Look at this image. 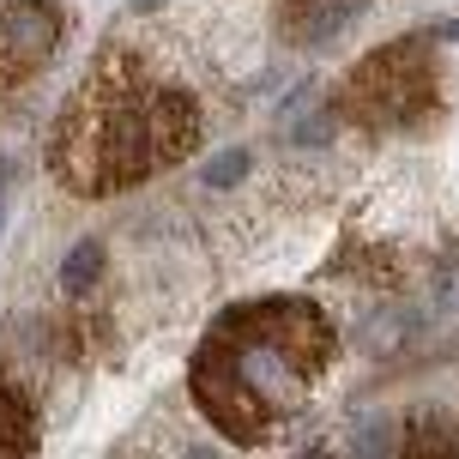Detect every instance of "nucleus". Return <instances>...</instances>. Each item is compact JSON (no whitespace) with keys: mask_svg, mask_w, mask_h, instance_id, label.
<instances>
[{"mask_svg":"<svg viewBox=\"0 0 459 459\" xmlns=\"http://www.w3.org/2000/svg\"><path fill=\"white\" fill-rule=\"evenodd\" d=\"M30 429H37V423H30L24 393L13 387V381H0V454H6V447H13V454H19V447H30Z\"/></svg>","mask_w":459,"mask_h":459,"instance_id":"obj_5","label":"nucleus"},{"mask_svg":"<svg viewBox=\"0 0 459 459\" xmlns=\"http://www.w3.org/2000/svg\"><path fill=\"white\" fill-rule=\"evenodd\" d=\"M61 30H67V19L55 0H6L0 6V91L43 67L61 43Z\"/></svg>","mask_w":459,"mask_h":459,"instance_id":"obj_4","label":"nucleus"},{"mask_svg":"<svg viewBox=\"0 0 459 459\" xmlns=\"http://www.w3.org/2000/svg\"><path fill=\"white\" fill-rule=\"evenodd\" d=\"M97 273H103V242H79L61 266V290H91Z\"/></svg>","mask_w":459,"mask_h":459,"instance_id":"obj_6","label":"nucleus"},{"mask_svg":"<svg viewBox=\"0 0 459 459\" xmlns=\"http://www.w3.org/2000/svg\"><path fill=\"white\" fill-rule=\"evenodd\" d=\"M429 103V67H423V48L417 43H387L381 55H368L351 91H344V109L368 121V127H393V121H411L417 109Z\"/></svg>","mask_w":459,"mask_h":459,"instance_id":"obj_3","label":"nucleus"},{"mask_svg":"<svg viewBox=\"0 0 459 459\" xmlns=\"http://www.w3.org/2000/svg\"><path fill=\"white\" fill-rule=\"evenodd\" d=\"M333 326L315 302H248L212 326L194 357V399L230 441H260L297 399L321 381Z\"/></svg>","mask_w":459,"mask_h":459,"instance_id":"obj_1","label":"nucleus"},{"mask_svg":"<svg viewBox=\"0 0 459 459\" xmlns=\"http://www.w3.org/2000/svg\"><path fill=\"white\" fill-rule=\"evenodd\" d=\"M248 176V152H224V158H212L206 169H200V182L212 187V194H224L230 182H242Z\"/></svg>","mask_w":459,"mask_h":459,"instance_id":"obj_7","label":"nucleus"},{"mask_svg":"<svg viewBox=\"0 0 459 459\" xmlns=\"http://www.w3.org/2000/svg\"><path fill=\"white\" fill-rule=\"evenodd\" d=\"M194 127H200V109L187 103V91L158 85L152 67L139 55H127V43H121L79 85L48 163L79 194H103V187L145 182L152 169L176 163L187 152Z\"/></svg>","mask_w":459,"mask_h":459,"instance_id":"obj_2","label":"nucleus"},{"mask_svg":"<svg viewBox=\"0 0 459 459\" xmlns=\"http://www.w3.org/2000/svg\"><path fill=\"white\" fill-rule=\"evenodd\" d=\"M134 6H158V0H134Z\"/></svg>","mask_w":459,"mask_h":459,"instance_id":"obj_8","label":"nucleus"}]
</instances>
